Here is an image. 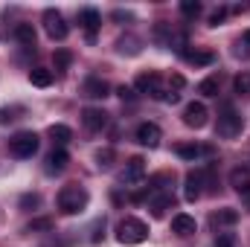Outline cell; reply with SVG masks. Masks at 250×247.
<instances>
[{
	"instance_id": "6da1fadb",
	"label": "cell",
	"mask_w": 250,
	"mask_h": 247,
	"mask_svg": "<svg viewBox=\"0 0 250 247\" xmlns=\"http://www.w3.org/2000/svg\"><path fill=\"white\" fill-rule=\"evenodd\" d=\"M87 201H90V195H87V189L79 184H67L59 192V209H62L64 215H79L84 206H87Z\"/></svg>"
},
{
	"instance_id": "7a4b0ae2",
	"label": "cell",
	"mask_w": 250,
	"mask_h": 247,
	"mask_svg": "<svg viewBox=\"0 0 250 247\" xmlns=\"http://www.w3.org/2000/svg\"><path fill=\"white\" fill-rule=\"evenodd\" d=\"M117 239L120 245H143L148 239V227L140 218H123L117 224Z\"/></svg>"
},
{
	"instance_id": "3957f363",
	"label": "cell",
	"mask_w": 250,
	"mask_h": 247,
	"mask_svg": "<svg viewBox=\"0 0 250 247\" xmlns=\"http://www.w3.org/2000/svg\"><path fill=\"white\" fill-rule=\"evenodd\" d=\"M242 128H245L242 114H236L233 105H224L221 114H218V123H215V134L224 137V140H236V137L242 134Z\"/></svg>"
},
{
	"instance_id": "277c9868",
	"label": "cell",
	"mask_w": 250,
	"mask_h": 247,
	"mask_svg": "<svg viewBox=\"0 0 250 247\" xmlns=\"http://www.w3.org/2000/svg\"><path fill=\"white\" fill-rule=\"evenodd\" d=\"M38 151V134L35 131H18L12 140H9V154L18 157V160H26Z\"/></svg>"
},
{
	"instance_id": "5b68a950",
	"label": "cell",
	"mask_w": 250,
	"mask_h": 247,
	"mask_svg": "<svg viewBox=\"0 0 250 247\" xmlns=\"http://www.w3.org/2000/svg\"><path fill=\"white\" fill-rule=\"evenodd\" d=\"M44 29H47V35L53 41H64L67 32H70V26H67V21H64V15L59 9H47L44 12Z\"/></svg>"
},
{
	"instance_id": "8992f818",
	"label": "cell",
	"mask_w": 250,
	"mask_h": 247,
	"mask_svg": "<svg viewBox=\"0 0 250 247\" xmlns=\"http://www.w3.org/2000/svg\"><path fill=\"white\" fill-rule=\"evenodd\" d=\"M134 87H137V93H151V96H157V99H163V96H166V90H160V76H157L154 70L140 73V76H137V82H134Z\"/></svg>"
},
{
	"instance_id": "52a82bcc",
	"label": "cell",
	"mask_w": 250,
	"mask_h": 247,
	"mask_svg": "<svg viewBox=\"0 0 250 247\" xmlns=\"http://www.w3.org/2000/svg\"><path fill=\"white\" fill-rule=\"evenodd\" d=\"M207 123H209V111H207L204 102H189L187 108H184V125H189V128H204Z\"/></svg>"
},
{
	"instance_id": "ba28073f",
	"label": "cell",
	"mask_w": 250,
	"mask_h": 247,
	"mask_svg": "<svg viewBox=\"0 0 250 247\" xmlns=\"http://www.w3.org/2000/svg\"><path fill=\"white\" fill-rule=\"evenodd\" d=\"M204 186H207V172H189L184 181V198L189 204H195L204 195Z\"/></svg>"
},
{
	"instance_id": "9c48e42d",
	"label": "cell",
	"mask_w": 250,
	"mask_h": 247,
	"mask_svg": "<svg viewBox=\"0 0 250 247\" xmlns=\"http://www.w3.org/2000/svg\"><path fill=\"white\" fill-rule=\"evenodd\" d=\"M134 137H137V143H140V145H146V148H157V145H160L163 131H160L154 123H140Z\"/></svg>"
},
{
	"instance_id": "30bf717a",
	"label": "cell",
	"mask_w": 250,
	"mask_h": 247,
	"mask_svg": "<svg viewBox=\"0 0 250 247\" xmlns=\"http://www.w3.org/2000/svg\"><path fill=\"white\" fill-rule=\"evenodd\" d=\"M146 178V160L143 157H131L128 163H125V172H123V184L128 186H137L140 181Z\"/></svg>"
},
{
	"instance_id": "8fae6325",
	"label": "cell",
	"mask_w": 250,
	"mask_h": 247,
	"mask_svg": "<svg viewBox=\"0 0 250 247\" xmlns=\"http://www.w3.org/2000/svg\"><path fill=\"white\" fill-rule=\"evenodd\" d=\"M82 123H84L87 131H102L108 125V114L102 108H84L82 111Z\"/></svg>"
},
{
	"instance_id": "7c38bea8",
	"label": "cell",
	"mask_w": 250,
	"mask_h": 247,
	"mask_svg": "<svg viewBox=\"0 0 250 247\" xmlns=\"http://www.w3.org/2000/svg\"><path fill=\"white\" fill-rule=\"evenodd\" d=\"M79 23L84 26V32H87V41H93V38H96V29H99V23H102V15H99L96 9H82V15H79Z\"/></svg>"
},
{
	"instance_id": "4fadbf2b",
	"label": "cell",
	"mask_w": 250,
	"mask_h": 247,
	"mask_svg": "<svg viewBox=\"0 0 250 247\" xmlns=\"http://www.w3.org/2000/svg\"><path fill=\"white\" fill-rule=\"evenodd\" d=\"M108 90H111V87H108V82H105V79H99V76H90V79L82 84V93H84V96H90V99H105V96H108Z\"/></svg>"
},
{
	"instance_id": "5bb4252c",
	"label": "cell",
	"mask_w": 250,
	"mask_h": 247,
	"mask_svg": "<svg viewBox=\"0 0 250 247\" xmlns=\"http://www.w3.org/2000/svg\"><path fill=\"white\" fill-rule=\"evenodd\" d=\"M239 221V209H233V206H224V209H215L212 215H209V224L212 227H233Z\"/></svg>"
},
{
	"instance_id": "9a60e30c",
	"label": "cell",
	"mask_w": 250,
	"mask_h": 247,
	"mask_svg": "<svg viewBox=\"0 0 250 247\" xmlns=\"http://www.w3.org/2000/svg\"><path fill=\"white\" fill-rule=\"evenodd\" d=\"M230 186H233L239 195H250V169L236 166V169L230 172Z\"/></svg>"
},
{
	"instance_id": "2e32d148",
	"label": "cell",
	"mask_w": 250,
	"mask_h": 247,
	"mask_svg": "<svg viewBox=\"0 0 250 247\" xmlns=\"http://www.w3.org/2000/svg\"><path fill=\"white\" fill-rule=\"evenodd\" d=\"M198 230V224H195V218L192 215H187V212H181V215H175L172 218V233H178V236H192Z\"/></svg>"
},
{
	"instance_id": "e0dca14e",
	"label": "cell",
	"mask_w": 250,
	"mask_h": 247,
	"mask_svg": "<svg viewBox=\"0 0 250 247\" xmlns=\"http://www.w3.org/2000/svg\"><path fill=\"white\" fill-rule=\"evenodd\" d=\"M189 64H195V67H207V64L215 62V53L212 50H184L181 53Z\"/></svg>"
},
{
	"instance_id": "ac0fdd59",
	"label": "cell",
	"mask_w": 250,
	"mask_h": 247,
	"mask_svg": "<svg viewBox=\"0 0 250 247\" xmlns=\"http://www.w3.org/2000/svg\"><path fill=\"white\" fill-rule=\"evenodd\" d=\"M15 38H18L21 47L35 50V29H32V23H18L15 26Z\"/></svg>"
},
{
	"instance_id": "d6986e66",
	"label": "cell",
	"mask_w": 250,
	"mask_h": 247,
	"mask_svg": "<svg viewBox=\"0 0 250 247\" xmlns=\"http://www.w3.org/2000/svg\"><path fill=\"white\" fill-rule=\"evenodd\" d=\"M70 163V154L64 148H53V154L47 157V172H64Z\"/></svg>"
},
{
	"instance_id": "ffe728a7",
	"label": "cell",
	"mask_w": 250,
	"mask_h": 247,
	"mask_svg": "<svg viewBox=\"0 0 250 247\" xmlns=\"http://www.w3.org/2000/svg\"><path fill=\"white\" fill-rule=\"evenodd\" d=\"M53 70H47V67H32L29 70V82L35 84V87H50L53 84Z\"/></svg>"
},
{
	"instance_id": "44dd1931",
	"label": "cell",
	"mask_w": 250,
	"mask_h": 247,
	"mask_svg": "<svg viewBox=\"0 0 250 247\" xmlns=\"http://www.w3.org/2000/svg\"><path fill=\"white\" fill-rule=\"evenodd\" d=\"M175 151H178V157H184V160H198L207 148H201V145H195V143H178Z\"/></svg>"
},
{
	"instance_id": "7402d4cb",
	"label": "cell",
	"mask_w": 250,
	"mask_h": 247,
	"mask_svg": "<svg viewBox=\"0 0 250 247\" xmlns=\"http://www.w3.org/2000/svg\"><path fill=\"white\" fill-rule=\"evenodd\" d=\"M47 134H50V140H53L59 148H62L64 143H70V140H73V131H70L67 125H50V131H47Z\"/></svg>"
},
{
	"instance_id": "603a6c76",
	"label": "cell",
	"mask_w": 250,
	"mask_h": 247,
	"mask_svg": "<svg viewBox=\"0 0 250 247\" xmlns=\"http://www.w3.org/2000/svg\"><path fill=\"white\" fill-rule=\"evenodd\" d=\"M117 50L123 53V56H137L140 53V38H134V35H125L117 41Z\"/></svg>"
},
{
	"instance_id": "cb8c5ba5",
	"label": "cell",
	"mask_w": 250,
	"mask_h": 247,
	"mask_svg": "<svg viewBox=\"0 0 250 247\" xmlns=\"http://www.w3.org/2000/svg\"><path fill=\"white\" fill-rule=\"evenodd\" d=\"M218 87H221L218 76H209V79H204V82L198 84V93H201V96H218Z\"/></svg>"
},
{
	"instance_id": "d4e9b609",
	"label": "cell",
	"mask_w": 250,
	"mask_h": 247,
	"mask_svg": "<svg viewBox=\"0 0 250 247\" xmlns=\"http://www.w3.org/2000/svg\"><path fill=\"white\" fill-rule=\"evenodd\" d=\"M114 157H117L114 148H99V151H96V166H99V169H111V166H114Z\"/></svg>"
},
{
	"instance_id": "484cf974",
	"label": "cell",
	"mask_w": 250,
	"mask_h": 247,
	"mask_svg": "<svg viewBox=\"0 0 250 247\" xmlns=\"http://www.w3.org/2000/svg\"><path fill=\"white\" fill-rule=\"evenodd\" d=\"M172 204H175V198H172V195H160V198H154V201H151V212H154V215H163Z\"/></svg>"
},
{
	"instance_id": "4316f807",
	"label": "cell",
	"mask_w": 250,
	"mask_h": 247,
	"mask_svg": "<svg viewBox=\"0 0 250 247\" xmlns=\"http://www.w3.org/2000/svg\"><path fill=\"white\" fill-rule=\"evenodd\" d=\"M233 87H236L239 96H250V73H239L233 79Z\"/></svg>"
},
{
	"instance_id": "83f0119b",
	"label": "cell",
	"mask_w": 250,
	"mask_h": 247,
	"mask_svg": "<svg viewBox=\"0 0 250 247\" xmlns=\"http://www.w3.org/2000/svg\"><path fill=\"white\" fill-rule=\"evenodd\" d=\"M181 12H184L187 18H198V15L204 12V6H201L198 0H184V3H181Z\"/></svg>"
},
{
	"instance_id": "f1b7e54d",
	"label": "cell",
	"mask_w": 250,
	"mask_h": 247,
	"mask_svg": "<svg viewBox=\"0 0 250 247\" xmlns=\"http://www.w3.org/2000/svg\"><path fill=\"white\" fill-rule=\"evenodd\" d=\"M21 114H23V108H0V125L15 123V120H18Z\"/></svg>"
},
{
	"instance_id": "f546056e",
	"label": "cell",
	"mask_w": 250,
	"mask_h": 247,
	"mask_svg": "<svg viewBox=\"0 0 250 247\" xmlns=\"http://www.w3.org/2000/svg\"><path fill=\"white\" fill-rule=\"evenodd\" d=\"M70 62H73V56H70L67 50H59V53H56V70H59V73H64V70L70 67Z\"/></svg>"
},
{
	"instance_id": "4dcf8cb0",
	"label": "cell",
	"mask_w": 250,
	"mask_h": 247,
	"mask_svg": "<svg viewBox=\"0 0 250 247\" xmlns=\"http://www.w3.org/2000/svg\"><path fill=\"white\" fill-rule=\"evenodd\" d=\"M239 56L250 59V29H245V32H242V38H239Z\"/></svg>"
},
{
	"instance_id": "1f68e13d",
	"label": "cell",
	"mask_w": 250,
	"mask_h": 247,
	"mask_svg": "<svg viewBox=\"0 0 250 247\" xmlns=\"http://www.w3.org/2000/svg\"><path fill=\"white\" fill-rule=\"evenodd\" d=\"M215 247H236V236L233 233H218L215 236Z\"/></svg>"
},
{
	"instance_id": "d6a6232c",
	"label": "cell",
	"mask_w": 250,
	"mask_h": 247,
	"mask_svg": "<svg viewBox=\"0 0 250 247\" xmlns=\"http://www.w3.org/2000/svg\"><path fill=\"white\" fill-rule=\"evenodd\" d=\"M224 18H227V9H224V6H218V9H215V12L209 15V26H218V23H221Z\"/></svg>"
},
{
	"instance_id": "836d02e7",
	"label": "cell",
	"mask_w": 250,
	"mask_h": 247,
	"mask_svg": "<svg viewBox=\"0 0 250 247\" xmlns=\"http://www.w3.org/2000/svg\"><path fill=\"white\" fill-rule=\"evenodd\" d=\"M35 230H53V221L50 218H38V221L29 224V233H35Z\"/></svg>"
},
{
	"instance_id": "e575fe53",
	"label": "cell",
	"mask_w": 250,
	"mask_h": 247,
	"mask_svg": "<svg viewBox=\"0 0 250 247\" xmlns=\"http://www.w3.org/2000/svg\"><path fill=\"white\" fill-rule=\"evenodd\" d=\"M117 96H120V99H128V102H134V99H137L134 87H128V84H123V87H117Z\"/></svg>"
},
{
	"instance_id": "d590c367",
	"label": "cell",
	"mask_w": 250,
	"mask_h": 247,
	"mask_svg": "<svg viewBox=\"0 0 250 247\" xmlns=\"http://www.w3.org/2000/svg\"><path fill=\"white\" fill-rule=\"evenodd\" d=\"M38 204H41V198H38V195H23V198H21V206H23V209L38 206Z\"/></svg>"
},
{
	"instance_id": "8d00e7d4",
	"label": "cell",
	"mask_w": 250,
	"mask_h": 247,
	"mask_svg": "<svg viewBox=\"0 0 250 247\" xmlns=\"http://www.w3.org/2000/svg\"><path fill=\"white\" fill-rule=\"evenodd\" d=\"M169 87L181 90V87H184V76H172V79H169Z\"/></svg>"
},
{
	"instance_id": "74e56055",
	"label": "cell",
	"mask_w": 250,
	"mask_h": 247,
	"mask_svg": "<svg viewBox=\"0 0 250 247\" xmlns=\"http://www.w3.org/2000/svg\"><path fill=\"white\" fill-rule=\"evenodd\" d=\"M128 18H131L128 12H114V21H128Z\"/></svg>"
},
{
	"instance_id": "f35d334b",
	"label": "cell",
	"mask_w": 250,
	"mask_h": 247,
	"mask_svg": "<svg viewBox=\"0 0 250 247\" xmlns=\"http://www.w3.org/2000/svg\"><path fill=\"white\" fill-rule=\"evenodd\" d=\"M245 201H248V206H250V195H245Z\"/></svg>"
}]
</instances>
